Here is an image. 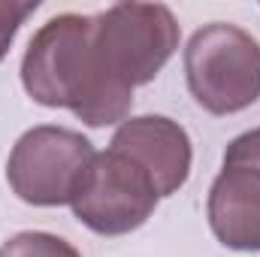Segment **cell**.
Masks as SVG:
<instances>
[{
    "label": "cell",
    "instance_id": "obj_1",
    "mask_svg": "<svg viewBox=\"0 0 260 257\" xmlns=\"http://www.w3.org/2000/svg\"><path fill=\"white\" fill-rule=\"evenodd\" d=\"M24 91L52 109H70L88 127L124 121L133 91L115 82L94 49V15L64 12L46 21L21 61Z\"/></svg>",
    "mask_w": 260,
    "mask_h": 257
},
{
    "label": "cell",
    "instance_id": "obj_2",
    "mask_svg": "<svg viewBox=\"0 0 260 257\" xmlns=\"http://www.w3.org/2000/svg\"><path fill=\"white\" fill-rule=\"evenodd\" d=\"M185 73L206 112H239L260 97V43L236 24H206L185 49Z\"/></svg>",
    "mask_w": 260,
    "mask_h": 257
},
{
    "label": "cell",
    "instance_id": "obj_3",
    "mask_svg": "<svg viewBox=\"0 0 260 257\" xmlns=\"http://www.w3.org/2000/svg\"><path fill=\"white\" fill-rule=\"evenodd\" d=\"M94 49L103 70L133 91L151 82L179 49L176 15L160 3H115L94 15Z\"/></svg>",
    "mask_w": 260,
    "mask_h": 257
},
{
    "label": "cell",
    "instance_id": "obj_4",
    "mask_svg": "<svg viewBox=\"0 0 260 257\" xmlns=\"http://www.w3.org/2000/svg\"><path fill=\"white\" fill-rule=\"evenodd\" d=\"M94 154V145L82 133L43 124L15 142L6 164V179L30 206H64L82 185Z\"/></svg>",
    "mask_w": 260,
    "mask_h": 257
},
{
    "label": "cell",
    "instance_id": "obj_5",
    "mask_svg": "<svg viewBox=\"0 0 260 257\" xmlns=\"http://www.w3.org/2000/svg\"><path fill=\"white\" fill-rule=\"evenodd\" d=\"M157 200L160 197L154 191L151 179L130 157L109 148L94 154L70 206H73V215L94 233L121 236L142 227L151 218Z\"/></svg>",
    "mask_w": 260,
    "mask_h": 257
},
{
    "label": "cell",
    "instance_id": "obj_6",
    "mask_svg": "<svg viewBox=\"0 0 260 257\" xmlns=\"http://www.w3.org/2000/svg\"><path fill=\"white\" fill-rule=\"evenodd\" d=\"M112 148L130 157L154 185L157 197L176 194L191 173V139L164 115L130 118L112 136Z\"/></svg>",
    "mask_w": 260,
    "mask_h": 257
},
{
    "label": "cell",
    "instance_id": "obj_7",
    "mask_svg": "<svg viewBox=\"0 0 260 257\" xmlns=\"http://www.w3.org/2000/svg\"><path fill=\"white\" fill-rule=\"evenodd\" d=\"M209 224L221 245L260 251V170L224 164L209 191Z\"/></svg>",
    "mask_w": 260,
    "mask_h": 257
},
{
    "label": "cell",
    "instance_id": "obj_8",
    "mask_svg": "<svg viewBox=\"0 0 260 257\" xmlns=\"http://www.w3.org/2000/svg\"><path fill=\"white\" fill-rule=\"evenodd\" d=\"M0 257H79V251L52 233H18L0 245Z\"/></svg>",
    "mask_w": 260,
    "mask_h": 257
},
{
    "label": "cell",
    "instance_id": "obj_9",
    "mask_svg": "<svg viewBox=\"0 0 260 257\" xmlns=\"http://www.w3.org/2000/svg\"><path fill=\"white\" fill-rule=\"evenodd\" d=\"M37 9V3H18V0H0V61L6 58L18 27L24 24V18Z\"/></svg>",
    "mask_w": 260,
    "mask_h": 257
},
{
    "label": "cell",
    "instance_id": "obj_10",
    "mask_svg": "<svg viewBox=\"0 0 260 257\" xmlns=\"http://www.w3.org/2000/svg\"><path fill=\"white\" fill-rule=\"evenodd\" d=\"M224 164H239V167L260 170V127L236 136L224 151Z\"/></svg>",
    "mask_w": 260,
    "mask_h": 257
}]
</instances>
